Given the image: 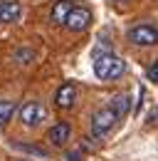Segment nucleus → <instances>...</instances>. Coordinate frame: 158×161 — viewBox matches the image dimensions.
<instances>
[{"label": "nucleus", "instance_id": "12", "mask_svg": "<svg viewBox=\"0 0 158 161\" xmlns=\"http://www.w3.org/2000/svg\"><path fill=\"white\" fill-rule=\"evenodd\" d=\"M15 57H18L20 64H27V62H32V60H35V52L25 47V50H18V55H15Z\"/></svg>", "mask_w": 158, "mask_h": 161}, {"label": "nucleus", "instance_id": "14", "mask_svg": "<svg viewBox=\"0 0 158 161\" xmlns=\"http://www.w3.org/2000/svg\"><path fill=\"white\" fill-rule=\"evenodd\" d=\"M146 124H148V126H156L158 124V109H153V112L148 114V121H146Z\"/></svg>", "mask_w": 158, "mask_h": 161}, {"label": "nucleus", "instance_id": "3", "mask_svg": "<svg viewBox=\"0 0 158 161\" xmlns=\"http://www.w3.org/2000/svg\"><path fill=\"white\" fill-rule=\"evenodd\" d=\"M126 37L136 47H151V45H158V30L151 25H136L126 32Z\"/></svg>", "mask_w": 158, "mask_h": 161}, {"label": "nucleus", "instance_id": "6", "mask_svg": "<svg viewBox=\"0 0 158 161\" xmlns=\"http://www.w3.org/2000/svg\"><path fill=\"white\" fill-rule=\"evenodd\" d=\"M72 139V126L67 121H59V124H52L47 129V141L52 146H64L67 141Z\"/></svg>", "mask_w": 158, "mask_h": 161}, {"label": "nucleus", "instance_id": "8", "mask_svg": "<svg viewBox=\"0 0 158 161\" xmlns=\"http://www.w3.org/2000/svg\"><path fill=\"white\" fill-rule=\"evenodd\" d=\"M72 10H74V3L72 0H57L55 8H52V13H50V20L55 22V25H64Z\"/></svg>", "mask_w": 158, "mask_h": 161}, {"label": "nucleus", "instance_id": "9", "mask_svg": "<svg viewBox=\"0 0 158 161\" xmlns=\"http://www.w3.org/2000/svg\"><path fill=\"white\" fill-rule=\"evenodd\" d=\"M18 18H20V3L3 0L0 3V22H15Z\"/></svg>", "mask_w": 158, "mask_h": 161}, {"label": "nucleus", "instance_id": "2", "mask_svg": "<svg viewBox=\"0 0 158 161\" xmlns=\"http://www.w3.org/2000/svg\"><path fill=\"white\" fill-rule=\"evenodd\" d=\"M116 119H121V117L114 112L111 104H106V107H101V109L94 112V117H92V131H94V134H106V131L114 129Z\"/></svg>", "mask_w": 158, "mask_h": 161}, {"label": "nucleus", "instance_id": "7", "mask_svg": "<svg viewBox=\"0 0 158 161\" xmlns=\"http://www.w3.org/2000/svg\"><path fill=\"white\" fill-rule=\"evenodd\" d=\"M74 99H77V87L72 82H64L57 89V94H55V104H57L59 109H72Z\"/></svg>", "mask_w": 158, "mask_h": 161}, {"label": "nucleus", "instance_id": "15", "mask_svg": "<svg viewBox=\"0 0 158 161\" xmlns=\"http://www.w3.org/2000/svg\"><path fill=\"white\" fill-rule=\"evenodd\" d=\"M67 161H79V154H67Z\"/></svg>", "mask_w": 158, "mask_h": 161}, {"label": "nucleus", "instance_id": "11", "mask_svg": "<svg viewBox=\"0 0 158 161\" xmlns=\"http://www.w3.org/2000/svg\"><path fill=\"white\" fill-rule=\"evenodd\" d=\"M18 112V104L10 99H0V126H5L8 121L13 119V114Z\"/></svg>", "mask_w": 158, "mask_h": 161}, {"label": "nucleus", "instance_id": "4", "mask_svg": "<svg viewBox=\"0 0 158 161\" xmlns=\"http://www.w3.org/2000/svg\"><path fill=\"white\" fill-rule=\"evenodd\" d=\"M89 25H92V10L89 8H82V5H74V10L69 13V18L64 22V27L72 30V32H82Z\"/></svg>", "mask_w": 158, "mask_h": 161}, {"label": "nucleus", "instance_id": "13", "mask_svg": "<svg viewBox=\"0 0 158 161\" xmlns=\"http://www.w3.org/2000/svg\"><path fill=\"white\" fill-rule=\"evenodd\" d=\"M146 77H148L151 82H158V60L153 62V64H151L148 69H146Z\"/></svg>", "mask_w": 158, "mask_h": 161}, {"label": "nucleus", "instance_id": "10", "mask_svg": "<svg viewBox=\"0 0 158 161\" xmlns=\"http://www.w3.org/2000/svg\"><path fill=\"white\" fill-rule=\"evenodd\" d=\"M111 107H114V112H116L118 117H126L131 112V97L129 94H116L111 99Z\"/></svg>", "mask_w": 158, "mask_h": 161}, {"label": "nucleus", "instance_id": "1", "mask_svg": "<svg viewBox=\"0 0 158 161\" xmlns=\"http://www.w3.org/2000/svg\"><path fill=\"white\" fill-rule=\"evenodd\" d=\"M92 64H94V75L104 82H114L118 80L124 72H126V64L121 57H116L114 52H104V50H97L92 55Z\"/></svg>", "mask_w": 158, "mask_h": 161}, {"label": "nucleus", "instance_id": "5", "mask_svg": "<svg viewBox=\"0 0 158 161\" xmlns=\"http://www.w3.org/2000/svg\"><path fill=\"white\" fill-rule=\"evenodd\" d=\"M42 104H40L37 99H30L25 102L22 107H20V121L25 124V126H37L40 119H42Z\"/></svg>", "mask_w": 158, "mask_h": 161}]
</instances>
